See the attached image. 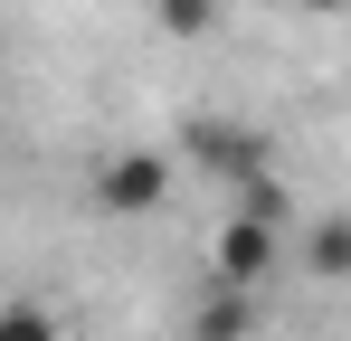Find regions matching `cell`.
Segmentation results:
<instances>
[{
  "instance_id": "obj_1",
  "label": "cell",
  "mask_w": 351,
  "mask_h": 341,
  "mask_svg": "<svg viewBox=\"0 0 351 341\" xmlns=\"http://www.w3.org/2000/svg\"><path fill=\"white\" fill-rule=\"evenodd\" d=\"M180 162L219 170V180H256V170H276V152H266V133H256V123H228V114H190V123H180Z\"/></svg>"
},
{
  "instance_id": "obj_2",
  "label": "cell",
  "mask_w": 351,
  "mask_h": 341,
  "mask_svg": "<svg viewBox=\"0 0 351 341\" xmlns=\"http://www.w3.org/2000/svg\"><path fill=\"white\" fill-rule=\"evenodd\" d=\"M171 152H114V162L95 170V209H114V218H143V209H162L171 199Z\"/></svg>"
},
{
  "instance_id": "obj_3",
  "label": "cell",
  "mask_w": 351,
  "mask_h": 341,
  "mask_svg": "<svg viewBox=\"0 0 351 341\" xmlns=\"http://www.w3.org/2000/svg\"><path fill=\"white\" fill-rule=\"evenodd\" d=\"M276 256H285V227H266V218H228V227H219V247H209L219 284H247V294L276 275Z\"/></svg>"
},
{
  "instance_id": "obj_4",
  "label": "cell",
  "mask_w": 351,
  "mask_h": 341,
  "mask_svg": "<svg viewBox=\"0 0 351 341\" xmlns=\"http://www.w3.org/2000/svg\"><path fill=\"white\" fill-rule=\"evenodd\" d=\"M247 332H256V294H247V284H219V294L190 313V341H247Z\"/></svg>"
},
{
  "instance_id": "obj_5",
  "label": "cell",
  "mask_w": 351,
  "mask_h": 341,
  "mask_svg": "<svg viewBox=\"0 0 351 341\" xmlns=\"http://www.w3.org/2000/svg\"><path fill=\"white\" fill-rule=\"evenodd\" d=\"M304 266L332 284V275H351V218H313L304 227Z\"/></svg>"
},
{
  "instance_id": "obj_6",
  "label": "cell",
  "mask_w": 351,
  "mask_h": 341,
  "mask_svg": "<svg viewBox=\"0 0 351 341\" xmlns=\"http://www.w3.org/2000/svg\"><path fill=\"white\" fill-rule=\"evenodd\" d=\"M0 341H66L48 303H0Z\"/></svg>"
},
{
  "instance_id": "obj_7",
  "label": "cell",
  "mask_w": 351,
  "mask_h": 341,
  "mask_svg": "<svg viewBox=\"0 0 351 341\" xmlns=\"http://www.w3.org/2000/svg\"><path fill=\"white\" fill-rule=\"evenodd\" d=\"M162 29L171 38H209L219 29V0H162Z\"/></svg>"
},
{
  "instance_id": "obj_8",
  "label": "cell",
  "mask_w": 351,
  "mask_h": 341,
  "mask_svg": "<svg viewBox=\"0 0 351 341\" xmlns=\"http://www.w3.org/2000/svg\"><path fill=\"white\" fill-rule=\"evenodd\" d=\"M304 10H342V0H304Z\"/></svg>"
}]
</instances>
